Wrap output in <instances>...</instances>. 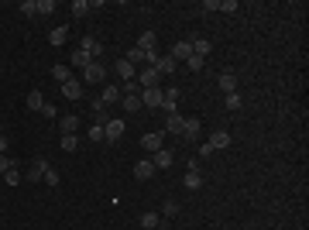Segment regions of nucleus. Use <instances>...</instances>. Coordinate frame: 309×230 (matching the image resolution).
<instances>
[{
    "label": "nucleus",
    "instance_id": "f257e3e1",
    "mask_svg": "<svg viewBox=\"0 0 309 230\" xmlns=\"http://www.w3.org/2000/svg\"><path fill=\"white\" fill-rule=\"evenodd\" d=\"M83 79L93 82V86H96V82H103V79H107V66H103V62H90V66L83 69Z\"/></svg>",
    "mask_w": 309,
    "mask_h": 230
},
{
    "label": "nucleus",
    "instance_id": "f03ea898",
    "mask_svg": "<svg viewBox=\"0 0 309 230\" xmlns=\"http://www.w3.org/2000/svg\"><path fill=\"white\" fill-rule=\"evenodd\" d=\"M141 148L151 151V155H155V151H161V148H165V134H161V131H151V134H145V138H141Z\"/></svg>",
    "mask_w": 309,
    "mask_h": 230
},
{
    "label": "nucleus",
    "instance_id": "7ed1b4c3",
    "mask_svg": "<svg viewBox=\"0 0 309 230\" xmlns=\"http://www.w3.org/2000/svg\"><path fill=\"white\" fill-rule=\"evenodd\" d=\"M45 172H48V161L45 158H34L31 165H28V175H24V179H28V182H42Z\"/></svg>",
    "mask_w": 309,
    "mask_h": 230
},
{
    "label": "nucleus",
    "instance_id": "20e7f679",
    "mask_svg": "<svg viewBox=\"0 0 309 230\" xmlns=\"http://www.w3.org/2000/svg\"><path fill=\"white\" fill-rule=\"evenodd\" d=\"M79 48L93 58V62H100V58H103V41H100V38H93V35H90V38H83V45H79Z\"/></svg>",
    "mask_w": 309,
    "mask_h": 230
},
{
    "label": "nucleus",
    "instance_id": "39448f33",
    "mask_svg": "<svg viewBox=\"0 0 309 230\" xmlns=\"http://www.w3.org/2000/svg\"><path fill=\"white\" fill-rule=\"evenodd\" d=\"M103 138L110 141V144L120 141V138H124V120H107V124H103Z\"/></svg>",
    "mask_w": 309,
    "mask_h": 230
},
{
    "label": "nucleus",
    "instance_id": "423d86ee",
    "mask_svg": "<svg viewBox=\"0 0 309 230\" xmlns=\"http://www.w3.org/2000/svg\"><path fill=\"white\" fill-rule=\"evenodd\" d=\"M141 107H148V110H161V90H141Z\"/></svg>",
    "mask_w": 309,
    "mask_h": 230
},
{
    "label": "nucleus",
    "instance_id": "0eeeda50",
    "mask_svg": "<svg viewBox=\"0 0 309 230\" xmlns=\"http://www.w3.org/2000/svg\"><path fill=\"white\" fill-rule=\"evenodd\" d=\"M158 79H161V76H158L155 69H151V66H148V69H141V72H137V86H141V90H155V86H158Z\"/></svg>",
    "mask_w": 309,
    "mask_h": 230
},
{
    "label": "nucleus",
    "instance_id": "6e6552de",
    "mask_svg": "<svg viewBox=\"0 0 309 230\" xmlns=\"http://www.w3.org/2000/svg\"><path fill=\"white\" fill-rule=\"evenodd\" d=\"M169 55L175 58V62H189V55H193V41H175Z\"/></svg>",
    "mask_w": 309,
    "mask_h": 230
},
{
    "label": "nucleus",
    "instance_id": "1a4fd4ad",
    "mask_svg": "<svg viewBox=\"0 0 309 230\" xmlns=\"http://www.w3.org/2000/svg\"><path fill=\"white\" fill-rule=\"evenodd\" d=\"M172 161H175V155H172L169 148H161V151H155V155H151V165H155V172H158V169H172Z\"/></svg>",
    "mask_w": 309,
    "mask_h": 230
},
{
    "label": "nucleus",
    "instance_id": "9d476101",
    "mask_svg": "<svg viewBox=\"0 0 309 230\" xmlns=\"http://www.w3.org/2000/svg\"><path fill=\"white\" fill-rule=\"evenodd\" d=\"M151 69L158 72V76H169V72H175V69H179V62H175L172 55H158V62H155Z\"/></svg>",
    "mask_w": 309,
    "mask_h": 230
},
{
    "label": "nucleus",
    "instance_id": "9b49d317",
    "mask_svg": "<svg viewBox=\"0 0 309 230\" xmlns=\"http://www.w3.org/2000/svg\"><path fill=\"white\" fill-rule=\"evenodd\" d=\"M96 100H100L103 107H114V103H120L124 96H120V86H107V90H103L100 96H96Z\"/></svg>",
    "mask_w": 309,
    "mask_h": 230
},
{
    "label": "nucleus",
    "instance_id": "f8f14e48",
    "mask_svg": "<svg viewBox=\"0 0 309 230\" xmlns=\"http://www.w3.org/2000/svg\"><path fill=\"white\" fill-rule=\"evenodd\" d=\"M206 144H210V151H217V148L223 151V148H230V134H227V131H213Z\"/></svg>",
    "mask_w": 309,
    "mask_h": 230
},
{
    "label": "nucleus",
    "instance_id": "ddd939ff",
    "mask_svg": "<svg viewBox=\"0 0 309 230\" xmlns=\"http://www.w3.org/2000/svg\"><path fill=\"white\" fill-rule=\"evenodd\" d=\"M186 189H199V185H203V175H199V165H196V161H189V172H186Z\"/></svg>",
    "mask_w": 309,
    "mask_h": 230
},
{
    "label": "nucleus",
    "instance_id": "4468645a",
    "mask_svg": "<svg viewBox=\"0 0 309 230\" xmlns=\"http://www.w3.org/2000/svg\"><path fill=\"white\" fill-rule=\"evenodd\" d=\"M182 124H186L182 114H169L165 117V131H169V134H179V138H182Z\"/></svg>",
    "mask_w": 309,
    "mask_h": 230
},
{
    "label": "nucleus",
    "instance_id": "2eb2a0df",
    "mask_svg": "<svg viewBox=\"0 0 309 230\" xmlns=\"http://www.w3.org/2000/svg\"><path fill=\"white\" fill-rule=\"evenodd\" d=\"M137 48H145V52H158V35H155V31H145V35L137 38Z\"/></svg>",
    "mask_w": 309,
    "mask_h": 230
},
{
    "label": "nucleus",
    "instance_id": "dca6fc26",
    "mask_svg": "<svg viewBox=\"0 0 309 230\" xmlns=\"http://www.w3.org/2000/svg\"><path fill=\"white\" fill-rule=\"evenodd\" d=\"M217 86H220L223 93H237V76H234V72H220Z\"/></svg>",
    "mask_w": 309,
    "mask_h": 230
},
{
    "label": "nucleus",
    "instance_id": "f3484780",
    "mask_svg": "<svg viewBox=\"0 0 309 230\" xmlns=\"http://www.w3.org/2000/svg\"><path fill=\"white\" fill-rule=\"evenodd\" d=\"M62 93H66V100H79V96H83V82L79 79L62 82Z\"/></svg>",
    "mask_w": 309,
    "mask_h": 230
},
{
    "label": "nucleus",
    "instance_id": "a211bd4d",
    "mask_svg": "<svg viewBox=\"0 0 309 230\" xmlns=\"http://www.w3.org/2000/svg\"><path fill=\"white\" fill-rule=\"evenodd\" d=\"M114 69H117V76H120V79H137V69L131 66V62H127V58H120Z\"/></svg>",
    "mask_w": 309,
    "mask_h": 230
},
{
    "label": "nucleus",
    "instance_id": "6ab92c4d",
    "mask_svg": "<svg viewBox=\"0 0 309 230\" xmlns=\"http://www.w3.org/2000/svg\"><path fill=\"white\" fill-rule=\"evenodd\" d=\"M199 127H203V124H199L196 117H186V124H182V138H189V141L199 138Z\"/></svg>",
    "mask_w": 309,
    "mask_h": 230
},
{
    "label": "nucleus",
    "instance_id": "aec40b11",
    "mask_svg": "<svg viewBox=\"0 0 309 230\" xmlns=\"http://www.w3.org/2000/svg\"><path fill=\"white\" fill-rule=\"evenodd\" d=\"M134 175L137 179H151V175H155V165H151V158H141L134 165Z\"/></svg>",
    "mask_w": 309,
    "mask_h": 230
},
{
    "label": "nucleus",
    "instance_id": "412c9836",
    "mask_svg": "<svg viewBox=\"0 0 309 230\" xmlns=\"http://www.w3.org/2000/svg\"><path fill=\"white\" fill-rule=\"evenodd\" d=\"M58 127H62V134H76V131H79V117L66 114L62 120H58Z\"/></svg>",
    "mask_w": 309,
    "mask_h": 230
},
{
    "label": "nucleus",
    "instance_id": "4be33fe9",
    "mask_svg": "<svg viewBox=\"0 0 309 230\" xmlns=\"http://www.w3.org/2000/svg\"><path fill=\"white\" fill-rule=\"evenodd\" d=\"M66 38H69V24H58L55 31H52V35H48V41H52V45H66Z\"/></svg>",
    "mask_w": 309,
    "mask_h": 230
},
{
    "label": "nucleus",
    "instance_id": "5701e85b",
    "mask_svg": "<svg viewBox=\"0 0 309 230\" xmlns=\"http://www.w3.org/2000/svg\"><path fill=\"white\" fill-rule=\"evenodd\" d=\"M210 38H193V55H199V58H206L210 55Z\"/></svg>",
    "mask_w": 309,
    "mask_h": 230
},
{
    "label": "nucleus",
    "instance_id": "b1692460",
    "mask_svg": "<svg viewBox=\"0 0 309 230\" xmlns=\"http://www.w3.org/2000/svg\"><path fill=\"white\" fill-rule=\"evenodd\" d=\"M69 14H72L76 21H83V17L90 14V4H86V0H72V7H69Z\"/></svg>",
    "mask_w": 309,
    "mask_h": 230
},
{
    "label": "nucleus",
    "instance_id": "393cba45",
    "mask_svg": "<svg viewBox=\"0 0 309 230\" xmlns=\"http://www.w3.org/2000/svg\"><path fill=\"white\" fill-rule=\"evenodd\" d=\"M42 107H45L42 90H31V93H28V110H38V114H42Z\"/></svg>",
    "mask_w": 309,
    "mask_h": 230
},
{
    "label": "nucleus",
    "instance_id": "a878e982",
    "mask_svg": "<svg viewBox=\"0 0 309 230\" xmlns=\"http://www.w3.org/2000/svg\"><path fill=\"white\" fill-rule=\"evenodd\" d=\"M21 179H24V175H21V169H17V161H14L11 169L4 172V182H7V185H21Z\"/></svg>",
    "mask_w": 309,
    "mask_h": 230
},
{
    "label": "nucleus",
    "instance_id": "bb28decb",
    "mask_svg": "<svg viewBox=\"0 0 309 230\" xmlns=\"http://www.w3.org/2000/svg\"><path fill=\"white\" fill-rule=\"evenodd\" d=\"M93 58L86 55V52H83V48H76V52H72V58H69V66H79V69H86V66H90Z\"/></svg>",
    "mask_w": 309,
    "mask_h": 230
},
{
    "label": "nucleus",
    "instance_id": "cd10ccee",
    "mask_svg": "<svg viewBox=\"0 0 309 230\" xmlns=\"http://www.w3.org/2000/svg\"><path fill=\"white\" fill-rule=\"evenodd\" d=\"M93 117H96V124H107V120H114V117L107 114V107H103L100 100H93Z\"/></svg>",
    "mask_w": 309,
    "mask_h": 230
},
{
    "label": "nucleus",
    "instance_id": "c85d7f7f",
    "mask_svg": "<svg viewBox=\"0 0 309 230\" xmlns=\"http://www.w3.org/2000/svg\"><path fill=\"white\" fill-rule=\"evenodd\" d=\"M120 96H141V86H137V79H124V86H120Z\"/></svg>",
    "mask_w": 309,
    "mask_h": 230
},
{
    "label": "nucleus",
    "instance_id": "c756f323",
    "mask_svg": "<svg viewBox=\"0 0 309 230\" xmlns=\"http://www.w3.org/2000/svg\"><path fill=\"white\" fill-rule=\"evenodd\" d=\"M120 107H124L127 114H137V110H141V96H124V100H120Z\"/></svg>",
    "mask_w": 309,
    "mask_h": 230
},
{
    "label": "nucleus",
    "instance_id": "7c9ffc66",
    "mask_svg": "<svg viewBox=\"0 0 309 230\" xmlns=\"http://www.w3.org/2000/svg\"><path fill=\"white\" fill-rule=\"evenodd\" d=\"M158 213H145V217H141V230H155V227H158Z\"/></svg>",
    "mask_w": 309,
    "mask_h": 230
},
{
    "label": "nucleus",
    "instance_id": "2f4dec72",
    "mask_svg": "<svg viewBox=\"0 0 309 230\" xmlns=\"http://www.w3.org/2000/svg\"><path fill=\"white\" fill-rule=\"evenodd\" d=\"M52 76H55L58 82H69V79H72V72H69V66H52Z\"/></svg>",
    "mask_w": 309,
    "mask_h": 230
},
{
    "label": "nucleus",
    "instance_id": "473e14b6",
    "mask_svg": "<svg viewBox=\"0 0 309 230\" xmlns=\"http://www.w3.org/2000/svg\"><path fill=\"white\" fill-rule=\"evenodd\" d=\"M86 138H90L93 144H100V141H107V138H103V124H93L90 131H86Z\"/></svg>",
    "mask_w": 309,
    "mask_h": 230
},
{
    "label": "nucleus",
    "instance_id": "72a5a7b5",
    "mask_svg": "<svg viewBox=\"0 0 309 230\" xmlns=\"http://www.w3.org/2000/svg\"><path fill=\"white\" fill-rule=\"evenodd\" d=\"M79 148V138L76 134H62V151H76Z\"/></svg>",
    "mask_w": 309,
    "mask_h": 230
},
{
    "label": "nucleus",
    "instance_id": "f704fd0d",
    "mask_svg": "<svg viewBox=\"0 0 309 230\" xmlns=\"http://www.w3.org/2000/svg\"><path fill=\"white\" fill-rule=\"evenodd\" d=\"M186 66H189L193 72H203V69H206V58H199V55H189V62H186Z\"/></svg>",
    "mask_w": 309,
    "mask_h": 230
},
{
    "label": "nucleus",
    "instance_id": "c9c22d12",
    "mask_svg": "<svg viewBox=\"0 0 309 230\" xmlns=\"http://www.w3.org/2000/svg\"><path fill=\"white\" fill-rule=\"evenodd\" d=\"M244 100H240V93H227V110H240Z\"/></svg>",
    "mask_w": 309,
    "mask_h": 230
},
{
    "label": "nucleus",
    "instance_id": "e433bc0d",
    "mask_svg": "<svg viewBox=\"0 0 309 230\" xmlns=\"http://www.w3.org/2000/svg\"><path fill=\"white\" fill-rule=\"evenodd\" d=\"M220 14H237V0H223V4H217Z\"/></svg>",
    "mask_w": 309,
    "mask_h": 230
},
{
    "label": "nucleus",
    "instance_id": "4c0bfd02",
    "mask_svg": "<svg viewBox=\"0 0 309 230\" xmlns=\"http://www.w3.org/2000/svg\"><path fill=\"white\" fill-rule=\"evenodd\" d=\"M38 4V14H52L55 11V0H34Z\"/></svg>",
    "mask_w": 309,
    "mask_h": 230
},
{
    "label": "nucleus",
    "instance_id": "58836bf2",
    "mask_svg": "<svg viewBox=\"0 0 309 230\" xmlns=\"http://www.w3.org/2000/svg\"><path fill=\"white\" fill-rule=\"evenodd\" d=\"M21 11L28 14V17H38V4H34V0H24V4H21Z\"/></svg>",
    "mask_w": 309,
    "mask_h": 230
},
{
    "label": "nucleus",
    "instance_id": "ea45409f",
    "mask_svg": "<svg viewBox=\"0 0 309 230\" xmlns=\"http://www.w3.org/2000/svg\"><path fill=\"white\" fill-rule=\"evenodd\" d=\"M42 182H48V185H52V189H55V185H58V172H55V169H52V165H48V172H45V179H42Z\"/></svg>",
    "mask_w": 309,
    "mask_h": 230
},
{
    "label": "nucleus",
    "instance_id": "a19ab883",
    "mask_svg": "<svg viewBox=\"0 0 309 230\" xmlns=\"http://www.w3.org/2000/svg\"><path fill=\"white\" fill-rule=\"evenodd\" d=\"M161 213H165V217H175V213H179V203H172V199H169V203L161 206Z\"/></svg>",
    "mask_w": 309,
    "mask_h": 230
},
{
    "label": "nucleus",
    "instance_id": "79ce46f5",
    "mask_svg": "<svg viewBox=\"0 0 309 230\" xmlns=\"http://www.w3.org/2000/svg\"><path fill=\"white\" fill-rule=\"evenodd\" d=\"M11 165H14V158H7V155H0V175L7 172V169H11Z\"/></svg>",
    "mask_w": 309,
    "mask_h": 230
},
{
    "label": "nucleus",
    "instance_id": "37998d69",
    "mask_svg": "<svg viewBox=\"0 0 309 230\" xmlns=\"http://www.w3.org/2000/svg\"><path fill=\"white\" fill-rule=\"evenodd\" d=\"M4 151H7V138H4V134H0V155H4Z\"/></svg>",
    "mask_w": 309,
    "mask_h": 230
},
{
    "label": "nucleus",
    "instance_id": "c03bdc74",
    "mask_svg": "<svg viewBox=\"0 0 309 230\" xmlns=\"http://www.w3.org/2000/svg\"><path fill=\"white\" fill-rule=\"evenodd\" d=\"M0 134H4V124H0Z\"/></svg>",
    "mask_w": 309,
    "mask_h": 230
}]
</instances>
